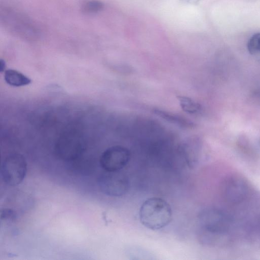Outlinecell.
<instances>
[{
	"instance_id": "11",
	"label": "cell",
	"mask_w": 260,
	"mask_h": 260,
	"mask_svg": "<svg viewBox=\"0 0 260 260\" xmlns=\"http://www.w3.org/2000/svg\"><path fill=\"white\" fill-rule=\"evenodd\" d=\"M104 7V4L97 0H92L86 3L83 6V11L86 13L94 14L101 11Z\"/></svg>"
},
{
	"instance_id": "3",
	"label": "cell",
	"mask_w": 260,
	"mask_h": 260,
	"mask_svg": "<svg viewBox=\"0 0 260 260\" xmlns=\"http://www.w3.org/2000/svg\"><path fill=\"white\" fill-rule=\"evenodd\" d=\"M198 222L204 231L212 234H224L231 226L230 218L220 210L215 208L204 209L198 215Z\"/></svg>"
},
{
	"instance_id": "7",
	"label": "cell",
	"mask_w": 260,
	"mask_h": 260,
	"mask_svg": "<svg viewBox=\"0 0 260 260\" xmlns=\"http://www.w3.org/2000/svg\"><path fill=\"white\" fill-rule=\"evenodd\" d=\"M4 79L7 84L15 87L27 85L32 82L31 80L23 74L14 69L6 70Z\"/></svg>"
},
{
	"instance_id": "10",
	"label": "cell",
	"mask_w": 260,
	"mask_h": 260,
	"mask_svg": "<svg viewBox=\"0 0 260 260\" xmlns=\"http://www.w3.org/2000/svg\"><path fill=\"white\" fill-rule=\"evenodd\" d=\"M247 50L251 55L260 54V33L253 35L247 43Z\"/></svg>"
},
{
	"instance_id": "8",
	"label": "cell",
	"mask_w": 260,
	"mask_h": 260,
	"mask_svg": "<svg viewBox=\"0 0 260 260\" xmlns=\"http://www.w3.org/2000/svg\"><path fill=\"white\" fill-rule=\"evenodd\" d=\"M153 112L160 117L180 127L185 128H193L194 123L182 117L173 114L167 111L156 109Z\"/></svg>"
},
{
	"instance_id": "2",
	"label": "cell",
	"mask_w": 260,
	"mask_h": 260,
	"mask_svg": "<svg viewBox=\"0 0 260 260\" xmlns=\"http://www.w3.org/2000/svg\"><path fill=\"white\" fill-rule=\"evenodd\" d=\"M27 163L25 158L18 153L9 155L1 165V176L3 181L10 186H17L25 179Z\"/></svg>"
},
{
	"instance_id": "13",
	"label": "cell",
	"mask_w": 260,
	"mask_h": 260,
	"mask_svg": "<svg viewBox=\"0 0 260 260\" xmlns=\"http://www.w3.org/2000/svg\"><path fill=\"white\" fill-rule=\"evenodd\" d=\"M6 66V65L5 60H0V71H1V72L5 71Z\"/></svg>"
},
{
	"instance_id": "14",
	"label": "cell",
	"mask_w": 260,
	"mask_h": 260,
	"mask_svg": "<svg viewBox=\"0 0 260 260\" xmlns=\"http://www.w3.org/2000/svg\"><path fill=\"white\" fill-rule=\"evenodd\" d=\"M180 1L184 3L194 4L200 1V0H180Z\"/></svg>"
},
{
	"instance_id": "5",
	"label": "cell",
	"mask_w": 260,
	"mask_h": 260,
	"mask_svg": "<svg viewBox=\"0 0 260 260\" xmlns=\"http://www.w3.org/2000/svg\"><path fill=\"white\" fill-rule=\"evenodd\" d=\"M130 157L127 148L120 145L111 146L101 154L100 164L105 171H120L128 164Z\"/></svg>"
},
{
	"instance_id": "12",
	"label": "cell",
	"mask_w": 260,
	"mask_h": 260,
	"mask_svg": "<svg viewBox=\"0 0 260 260\" xmlns=\"http://www.w3.org/2000/svg\"><path fill=\"white\" fill-rule=\"evenodd\" d=\"M1 220L4 221H14L18 218V215L16 210L10 208H4L1 209Z\"/></svg>"
},
{
	"instance_id": "4",
	"label": "cell",
	"mask_w": 260,
	"mask_h": 260,
	"mask_svg": "<svg viewBox=\"0 0 260 260\" xmlns=\"http://www.w3.org/2000/svg\"><path fill=\"white\" fill-rule=\"evenodd\" d=\"M99 189L105 195L110 197H120L129 190V181L127 175L120 171H105L99 177Z\"/></svg>"
},
{
	"instance_id": "6",
	"label": "cell",
	"mask_w": 260,
	"mask_h": 260,
	"mask_svg": "<svg viewBox=\"0 0 260 260\" xmlns=\"http://www.w3.org/2000/svg\"><path fill=\"white\" fill-rule=\"evenodd\" d=\"M248 182L238 176L230 177L224 181L221 185V192L225 199L233 203H240L247 198L250 193Z\"/></svg>"
},
{
	"instance_id": "1",
	"label": "cell",
	"mask_w": 260,
	"mask_h": 260,
	"mask_svg": "<svg viewBox=\"0 0 260 260\" xmlns=\"http://www.w3.org/2000/svg\"><path fill=\"white\" fill-rule=\"evenodd\" d=\"M141 224L148 229L157 231L164 228L172 219V210L163 198L153 197L143 202L140 210Z\"/></svg>"
},
{
	"instance_id": "15",
	"label": "cell",
	"mask_w": 260,
	"mask_h": 260,
	"mask_svg": "<svg viewBox=\"0 0 260 260\" xmlns=\"http://www.w3.org/2000/svg\"></svg>"
},
{
	"instance_id": "9",
	"label": "cell",
	"mask_w": 260,
	"mask_h": 260,
	"mask_svg": "<svg viewBox=\"0 0 260 260\" xmlns=\"http://www.w3.org/2000/svg\"><path fill=\"white\" fill-rule=\"evenodd\" d=\"M177 98L181 109L185 113L194 115L200 112L202 109L201 105L191 98L179 96Z\"/></svg>"
}]
</instances>
